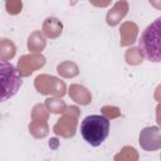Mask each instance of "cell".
Listing matches in <instances>:
<instances>
[{
    "label": "cell",
    "instance_id": "cell-1",
    "mask_svg": "<svg viewBox=\"0 0 161 161\" xmlns=\"http://www.w3.org/2000/svg\"><path fill=\"white\" fill-rule=\"evenodd\" d=\"M80 135L83 140L93 146L97 147L103 143V141L108 137L109 133V121L103 114H91L83 118L79 127Z\"/></svg>",
    "mask_w": 161,
    "mask_h": 161
},
{
    "label": "cell",
    "instance_id": "cell-2",
    "mask_svg": "<svg viewBox=\"0 0 161 161\" xmlns=\"http://www.w3.org/2000/svg\"><path fill=\"white\" fill-rule=\"evenodd\" d=\"M160 29H161V18H157L152 24H150L138 39V47L142 54L150 60L158 63L161 59L160 50Z\"/></svg>",
    "mask_w": 161,
    "mask_h": 161
},
{
    "label": "cell",
    "instance_id": "cell-3",
    "mask_svg": "<svg viewBox=\"0 0 161 161\" xmlns=\"http://www.w3.org/2000/svg\"><path fill=\"white\" fill-rule=\"evenodd\" d=\"M21 87V77L14 64L0 60V102L14 97Z\"/></svg>",
    "mask_w": 161,
    "mask_h": 161
}]
</instances>
